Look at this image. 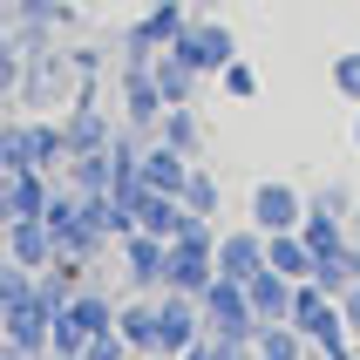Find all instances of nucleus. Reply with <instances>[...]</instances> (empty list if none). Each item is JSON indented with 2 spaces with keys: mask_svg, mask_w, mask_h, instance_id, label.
Returning a JSON list of instances; mask_svg holds the SVG:
<instances>
[{
  "mask_svg": "<svg viewBox=\"0 0 360 360\" xmlns=\"http://www.w3.org/2000/svg\"><path fill=\"white\" fill-rule=\"evenodd\" d=\"M68 68H75L82 82H96V68H102V48H68Z\"/></svg>",
  "mask_w": 360,
  "mask_h": 360,
  "instance_id": "nucleus-36",
  "label": "nucleus"
},
{
  "mask_svg": "<svg viewBox=\"0 0 360 360\" xmlns=\"http://www.w3.org/2000/svg\"><path fill=\"white\" fill-rule=\"evenodd\" d=\"M7 20L14 27H68V0H7Z\"/></svg>",
  "mask_w": 360,
  "mask_h": 360,
  "instance_id": "nucleus-29",
  "label": "nucleus"
},
{
  "mask_svg": "<svg viewBox=\"0 0 360 360\" xmlns=\"http://www.w3.org/2000/svg\"><path fill=\"white\" fill-rule=\"evenodd\" d=\"M306 218V191L285 177H265L252 184V198H245V224H259V231H300Z\"/></svg>",
  "mask_w": 360,
  "mask_h": 360,
  "instance_id": "nucleus-6",
  "label": "nucleus"
},
{
  "mask_svg": "<svg viewBox=\"0 0 360 360\" xmlns=\"http://www.w3.org/2000/svg\"><path fill=\"white\" fill-rule=\"evenodd\" d=\"M191 340H204V313H198V300L163 285V292H157V354H163V360H177Z\"/></svg>",
  "mask_w": 360,
  "mask_h": 360,
  "instance_id": "nucleus-7",
  "label": "nucleus"
},
{
  "mask_svg": "<svg viewBox=\"0 0 360 360\" xmlns=\"http://www.w3.org/2000/svg\"><path fill=\"white\" fill-rule=\"evenodd\" d=\"M354 360H360V354H354Z\"/></svg>",
  "mask_w": 360,
  "mask_h": 360,
  "instance_id": "nucleus-43",
  "label": "nucleus"
},
{
  "mask_svg": "<svg viewBox=\"0 0 360 360\" xmlns=\"http://www.w3.org/2000/svg\"><path fill=\"white\" fill-rule=\"evenodd\" d=\"M116 109H122V129L157 136V116L170 109V102L157 96V75H150V68H122L116 75Z\"/></svg>",
  "mask_w": 360,
  "mask_h": 360,
  "instance_id": "nucleus-8",
  "label": "nucleus"
},
{
  "mask_svg": "<svg viewBox=\"0 0 360 360\" xmlns=\"http://www.w3.org/2000/svg\"><path fill=\"white\" fill-rule=\"evenodd\" d=\"M116 333L129 354H157V292H122L116 300Z\"/></svg>",
  "mask_w": 360,
  "mask_h": 360,
  "instance_id": "nucleus-16",
  "label": "nucleus"
},
{
  "mask_svg": "<svg viewBox=\"0 0 360 360\" xmlns=\"http://www.w3.org/2000/svg\"><path fill=\"white\" fill-rule=\"evenodd\" d=\"M68 48H27V68H20V89L14 102L20 109H55L61 96H68Z\"/></svg>",
  "mask_w": 360,
  "mask_h": 360,
  "instance_id": "nucleus-5",
  "label": "nucleus"
},
{
  "mask_svg": "<svg viewBox=\"0 0 360 360\" xmlns=\"http://www.w3.org/2000/svg\"><path fill=\"white\" fill-rule=\"evenodd\" d=\"M0 360H34V354H20V347H7V340H0Z\"/></svg>",
  "mask_w": 360,
  "mask_h": 360,
  "instance_id": "nucleus-40",
  "label": "nucleus"
},
{
  "mask_svg": "<svg viewBox=\"0 0 360 360\" xmlns=\"http://www.w3.org/2000/svg\"><path fill=\"white\" fill-rule=\"evenodd\" d=\"M333 320H340V300H333V292H320L313 279H300V285H292V313H285V326H292V333L320 340Z\"/></svg>",
  "mask_w": 360,
  "mask_h": 360,
  "instance_id": "nucleus-15",
  "label": "nucleus"
},
{
  "mask_svg": "<svg viewBox=\"0 0 360 360\" xmlns=\"http://www.w3.org/2000/svg\"><path fill=\"white\" fill-rule=\"evenodd\" d=\"M300 238L313 259H333L347 245V218H333V211H320V204H306V218H300Z\"/></svg>",
  "mask_w": 360,
  "mask_h": 360,
  "instance_id": "nucleus-23",
  "label": "nucleus"
},
{
  "mask_svg": "<svg viewBox=\"0 0 360 360\" xmlns=\"http://www.w3.org/2000/svg\"><path fill=\"white\" fill-rule=\"evenodd\" d=\"M306 204H320V211H333V218H347V211H354V191H347V184H320V191H313Z\"/></svg>",
  "mask_w": 360,
  "mask_h": 360,
  "instance_id": "nucleus-35",
  "label": "nucleus"
},
{
  "mask_svg": "<svg viewBox=\"0 0 360 360\" xmlns=\"http://www.w3.org/2000/svg\"><path fill=\"white\" fill-rule=\"evenodd\" d=\"M245 300H252L259 326H265V320H285V313H292V279L265 265V272H252V279H245Z\"/></svg>",
  "mask_w": 360,
  "mask_h": 360,
  "instance_id": "nucleus-20",
  "label": "nucleus"
},
{
  "mask_svg": "<svg viewBox=\"0 0 360 360\" xmlns=\"http://www.w3.org/2000/svg\"><path fill=\"white\" fill-rule=\"evenodd\" d=\"M218 89H224V96H231V102H259V68H252V61H224V68H218Z\"/></svg>",
  "mask_w": 360,
  "mask_h": 360,
  "instance_id": "nucleus-30",
  "label": "nucleus"
},
{
  "mask_svg": "<svg viewBox=\"0 0 360 360\" xmlns=\"http://www.w3.org/2000/svg\"><path fill=\"white\" fill-rule=\"evenodd\" d=\"M211 279H218V224H211V218H191L177 238H170V252H163V285L198 300Z\"/></svg>",
  "mask_w": 360,
  "mask_h": 360,
  "instance_id": "nucleus-1",
  "label": "nucleus"
},
{
  "mask_svg": "<svg viewBox=\"0 0 360 360\" xmlns=\"http://www.w3.org/2000/svg\"><path fill=\"white\" fill-rule=\"evenodd\" d=\"M340 320H347V333H354V347H360V285L340 292Z\"/></svg>",
  "mask_w": 360,
  "mask_h": 360,
  "instance_id": "nucleus-37",
  "label": "nucleus"
},
{
  "mask_svg": "<svg viewBox=\"0 0 360 360\" xmlns=\"http://www.w3.org/2000/svg\"><path fill=\"white\" fill-rule=\"evenodd\" d=\"M157 136L198 163V157H204V116H198V102H170V109L157 116Z\"/></svg>",
  "mask_w": 360,
  "mask_h": 360,
  "instance_id": "nucleus-18",
  "label": "nucleus"
},
{
  "mask_svg": "<svg viewBox=\"0 0 360 360\" xmlns=\"http://www.w3.org/2000/svg\"><path fill=\"white\" fill-rule=\"evenodd\" d=\"M313 354H320V360H354L360 347H354V333H347V320H333V326H326L320 340H313Z\"/></svg>",
  "mask_w": 360,
  "mask_h": 360,
  "instance_id": "nucleus-32",
  "label": "nucleus"
},
{
  "mask_svg": "<svg viewBox=\"0 0 360 360\" xmlns=\"http://www.w3.org/2000/svg\"><path fill=\"white\" fill-rule=\"evenodd\" d=\"M136 177L150 184V191H170V198H177V191H184V177H191V157H184V150H170L163 136H150V143H143Z\"/></svg>",
  "mask_w": 360,
  "mask_h": 360,
  "instance_id": "nucleus-17",
  "label": "nucleus"
},
{
  "mask_svg": "<svg viewBox=\"0 0 360 360\" xmlns=\"http://www.w3.org/2000/svg\"><path fill=\"white\" fill-rule=\"evenodd\" d=\"M48 333H55V306L41 300V292H27V300L0 320V340L20 347V354H34V360H48Z\"/></svg>",
  "mask_w": 360,
  "mask_h": 360,
  "instance_id": "nucleus-10",
  "label": "nucleus"
},
{
  "mask_svg": "<svg viewBox=\"0 0 360 360\" xmlns=\"http://www.w3.org/2000/svg\"><path fill=\"white\" fill-rule=\"evenodd\" d=\"M333 89H340L347 102H360V48H347V55H333Z\"/></svg>",
  "mask_w": 360,
  "mask_h": 360,
  "instance_id": "nucleus-34",
  "label": "nucleus"
},
{
  "mask_svg": "<svg viewBox=\"0 0 360 360\" xmlns=\"http://www.w3.org/2000/svg\"><path fill=\"white\" fill-rule=\"evenodd\" d=\"M27 292H34V272H27V265H0V320H7V313H14L20 300H27Z\"/></svg>",
  "mask_w": 360,
  "mask_h": 360,
  "instance_id": "nucleus-31",
  "label": "nucleus"
},
{
  "mask_svg": "<svg viewBox=\"0 0 360 360\" xmlns=\"http://www.w3.org/2000/svg\"><path fill=\"white\" fill-rule=\"evenodd\" d=\"M184 20H191V14H184V0H150V7L122 27V68H150V61L177 41Z\"/></svg>",
  "mask_w": 360,
  "mask_h": 360,
  "instance_id": "nucleus-3",
  "label": "nucleus"
},
{
  "mask_svg": "<svg viewBox=\"0 0 360 360\" xmlns=\"http://www.w3.org/2000/svg\"><path fill=\"white\" fill-rule=\"evenodd\" d=\"M61 136H68V157H75V150H109V136H116V116H109V109H96V89H89V82H82L75 102H68Z\"/></svg>",
  "mask_w": 360,
  "mask_h": 360,
  "instance_id": "nucleus-9",
  "label": "nucleus"
},
{
  "mask_svg": "<svg viewBox=\"0 0 360 360\" xmlns=\"http://www.w3.org/2000/svg\"><path fill=\"white\" fill-rule=\"evenodd\" d=\"M184 211H191V218H218V204H224V191H218V177H211V170H204V163H191V177H184Z\"/></svg>",
  "mask_w": 360,
  "mask_h": 360,
  "instance_id": "nucleus-27",
  "label": "nucleus"
},
{
  "mask_svg": "<svg viewBox=\"0 0 360 360\" xmlns=\"http://www.w3.org/2000/svg\"><path fill=\"white\" fill-rule=\"evenodd\" d=\"M170 55L184 68H198V75H218L224 61H238V34L224 27V20H184L177 41H170Z\"/></svg>",
  "mask_w": 360,
  "mask_h": 360,
  "instance_id": "nucleus-4",
  "label": "nucleus"
},
{
  "mask_svg": "<svg viewBox=\"0 0 360 360\" xmlns=\"http://www.w3.org/2000/svg\"><path fill=\"white\" fill-rule=\"evenodd\" d=\"M354 150H360V102H354Z\"/></svg>",
  "mask_w": 360,
  "mask_h": 360,
  "instance_id": "nucleus-41",
  "label": "nucleus"
},
{
  "mask_svg": "<svg viewBox=\"0 0 360 360\" xmlns=\"http://www.w3.org/2000/svg\"><path fill=\"white\" fill-rule=\"evenodd\" d=\"M0 224H7V211H0Z\"/></svg>",
  "mask_w": 360,
  "mask_h": 360,
  "instance_id": "nucleus-42",
  "label": "nucleus"
},
{
  "mask_svg": "<svg viewBox=\"0 0 360 360\" xmlns=\"http://www.w3.org/2000/svg\"><path fill=\"white\" fill-rule=\"evenodd\" d=\"M306 333H292L285 320H265L259 326V340H252V360H306Z\"/></svg>",
  "mask_w": 360,
  "mask_h": 360,
  "instance_id": "nucleus-25",
  "label": "nucleus"
},
{
  "mask_svg": "<svg viewBox=\"0 0 360 360\" xmlns=\"http://www.w3.org/2000/svg\"><path fill=\"white\" fill-rule=\"evenodd\" d=\"M347 238L360 245V198H354V211H347Z\"/></svg>",
  "mask_w": 360,
  "mask_h": 360,
  "instance_id": "nucleus-39",
  "label": "nucleus"
},
{
  "mask_svg": "<svg viewBox=\"0 0 360 360\" xmlns=\"http://www.w3.org/2000/svg\"><path fill=\"white\" fill-rule=\"evenodd\" d=\"M177 360H224V347L218 340H211V333H204V340H191V347H184V354Z\"/></svg>",
  "mask_w": 360,
  "mask_h": 360,
  "instance_id": "nucleus-38",
  "label": "nucleus"
},
{
  "mask_svg": "<svg viewBox=\"0 0 360 360\" xmlns=\"http://www.w3.org/2000/svg\"><path fill=\"white\" fill-rule=\"evenodd\" d=\"M122 285L129 292H163V252L170 245L163 238H150V231H122Z\"/></svg>",
  "mask_w": 360,
  "mask_h": 360,
  "instance_id": "nucleus-11",
  "label": "nucleus"
},
{
  "mask_svg": "<svg viewBox=\"0 0 360 360\" xmlns=\"http://www.w3.org/2000/svg\"><path fill=\"white\" fill-rule=\"evenodd\" d=\"M82 360H136V354H129V340H122V333H116V326H102V333H96V340H89V347H82Z\"/></svg>",
  "mask_w": 360,
  "mask_h": 360,
  "instance_id": "nucleus-33",
  "label": "nucleus"
},
{
  "mask_svg": "<svg viewBox=\"0 0 360 360\" xmlns=\"http://www.w3.org/2000/svg\"><path fill=\"white\" fill-rule=\"evenodd\" d=\"M150 75H157V96H163V102H191V96H198V82H204L198 68H184V61L170 55V48H163V55L150 61Z\"/></svg>",
  "mask_w": 360,
  "mask_h": 360,
  "instance_id": "nucleus-26",
  "label": "nucleus"
},
{
  "mask_svg": "<svg viewBox=\"0 0 360 360\" xmlns=\"http://www.w3.org/2000/svg\"><path fill=\"white\" fill-rule=\"evenodd\" d=\"M129 218H136V231H150V238L170 245L184 224H191V211H184V198H170V191H150V184H143L136 204H129Z\"/></svg>",
  "mask_w": 360,
  "mask_h": 360,
  "instance_id": "nucleus-13",
  "label": "nucleus"
},
{
  "mask_svg": "<svg viewBox=\"0 0 360 360\" xmlns=\"http://www.w3.org/2000/svg\"><path fill=\"white\" fill-rule=\"evenodd\" d=\"M265 272V231L259 224H238V231H218V279H252Z\"/></svg>",
  "mask_w": 360,
  "mask_h": 360,
  "instance_id": "nucleus-12",
  "label": "nucleus"
},
{
  "mask_svg": "<svg viewBox=\"0 0 360 360\" xmlns=\"http://www.w3.org/2000/svg\"><path fill=\"white\" fill-rule=\"evenodd\" d=\"M109 245H116V238H102L96 224L82 218V211H75L68 224H55V259H82V265H96L102 252H109Z\"/></svg>",
  "mask_w": 360,
  "mask_h": 360,
  "instance_id": "nucleus-21",
  "label": "nucleus"
},
{
  "mask_svg": "<svg viewBox=\"0 0 360 360\" xmlns=\"http://www.w3.org/2000/svg\"><path fill=\"white\" fill-rule=\"evenodd\" d=\"M0 170H34V129H27V116L0 122Z\"/></svg>",
  "mask_w": 360,
  "mask_h": 360,
  "instance_id": "nucleus-28",
  "label": "nucleus"
},
{
  "mask_svg": "<svg viewBox=\"0 0 360 360\" xmlns=\"http://www.w3.org/2000/svg\"><path fill=\"white\" fill-rule=\"evenodd\" d=\"M313 285H320V292H333V300H340L347 285H360V245L347 238L333 259H313Z\"/></svg>",
  "mask_w": 360,
  "mask_h": 360,
  "instance_id": "nucleus-24",
  "label": "nucleus"
},
{
  "mask_svg": "<svg viewBox=\"0 0 360 360\" xmlns=\"http://www.w3.org/2000/svg\"><path fill=\"white\" fill-rule=\"evenodd\" d=\"M265 265H272V272H285L292 285L313 279V252H306L300 231H265Z\"/></svg>",
  "mask_w": 360,
  "mask_h": 360,
  "instance_id": "nucleus-22",
  "label": "nucleus"
},
{
  "mask_svg": "<svg viewBox=\"0 0 360 360\" xmlns=\"http://www.w3.org/2000/svg\"><path fill=\"white\" fill-rule=\"evenodd\" d=\"M198 313H204V333H211V340H231V347L259 340V313H252V300H245L238 279H211L198 292Z\"/></svg>",
  "mask_w": 360,
  "mask_h": 360,
  "instance_id": "nucleus-2",
  "label": "nucleus"
},
{
  "mask_svg": "<svg viewBox=\"0 0 360 360\" xmlns=\"http://www.w3.org/2000/svg\"><path fill=\"white\" fill-rule=\"evenodd\" d=\"M61 184H68L75 198H96V191H109V184H116V157H109V150H75V157H68V170H61Z\"/></svg>",
  "mask_w": 360,
  "mask_h": 360,
  "instance_id": "nucleus-19",
  "label": "nucleus"
},
{
  "mask_svg": "<svg viewBox=\"0 0 360 360\" xmlns=\"http://www.w3.org/2000/svg\"><path fill=\"white\" fill-rule=\"evenodd\" d=\"M0 245H7V259L27 265V272H41V265L55 259V231H48L41 218H7L0 224Z\"/></svg>",
  "mask_w": 360,
  "mask_h": 360,
  "instance_id": "nucleus-14",
  "label": "nucleus"
}]
</instances>
